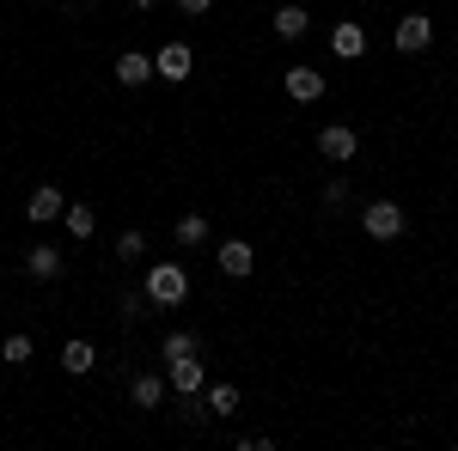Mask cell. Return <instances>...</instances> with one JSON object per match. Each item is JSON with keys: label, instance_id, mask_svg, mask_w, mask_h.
Instances as JSON below:
<instances>
[{"label": "cell", "instance_id": "7c38bea8", "mask_svg": "<svg viewBox=\"0 0 458 451\" xmlns=\"http://www.w3.org/2000/svg\"><path fill=\"white\" fill-rule=\"evenodd\" d=\"M92 366H98V347L86 342V336H73V342L62 347V372H73V379H86Z\"/></svg>", "mask_w": 458, "mask_h": 451}, {"label": "cell", "instance_id": "4fadbf2b", "mask_svg": "<svg viewBox=\"0 0 458 451\" xmlns=\"http://www.w3.org/2000/svg\"><path fill=\"white\" fill-rule=\"evenodd\" d=\"M25 269H31L37 280H55L62 269H68V263H62V250H55V244H31V256H25Z\"/></svg>", "mask_w": 458, "mask_h": 451}, {"label": "cell", "instance_id": "ffe728a7", "mask_svg": "<svg viewBox=\"0 0 458 451\" xmlns=\"http://www.w3.org/2000/svg\"><path fill=\"white\" fill-rule=\"evenodd\" d=\"M159 354H165V360H183V354H196V336H183V330H172V336L159 342Z\"/></svg>", "mask_w": 458, "mask_h": 451}, {"label": "cell", "instance_id": "2e32d148", "mask_svg": "<svg viewBox=\"0 0 458 451\" xmlns=\"http://www.w3.org/2000/svg\"><path fill=\"white\" fill-rule=\"evenodd\" d=\"M172 238L183 244V250H196V244H208V213H183L172 226Z\"/></svg>", "mask_w": 458, "mask_h": 451}, {"label": "cell", "instance_id": "d6986e66", "mask_svg": "<svg viewBox=\"0 0 458 451\" xmlns=\"http://www.w3.org/2000/svg\"><path fill=\"white\" fill-rule=\"evenodd\" d=\"M31 354H37V342L25 336V330H19V336H6V347H0V360H6V366H25Z\"/></svg>", "mask_w": 458, "mask_h": 451}, {"label": "cell", "instance_id": "52a82bcc", "mask_svg": "<svg viewBox=\"0 0 458 451\" xmlns=\"http://www.w3.org/2000/svg\"><path fill=\"white\" fill-rule=\"evenodd\" d=\"M62 213H68V196H62L55 183H43L31 202H25V220H31V226H55Z\"/></svg>", "mask_w": 458, "mask_h": 451}, {"label": "cell", "instance_id": "8992f818", "mask_svg": "<svg viewBox=\"0 0 458 451\" xmlns=\"http://www.w3.org/2000/svg\"><path fill=\"white\" fill-rule=\"evenodd\" d=\"M165 384L183 390V397H202V384H208V366L196 360V354H183V360H165Z\"/></svg>", "mask_w": 458, "mask_h": 451}, {"label": "cell", "instance_id": "30bf717a", "mask_svg": "<svg viewBox=\"0 0 458 451\" xmlns=\"http://www.w3.org/2000/svg\"><path fill=\"white\" fill-rule=\"evenodd\" d=\"M110 73H116V86H147V79H153V62H147L141 49H123V55L110 62Z\"/></svg>", "mask_w": 458, "mask_h": 451}, {"label": "cell", "instance_id": "9c48e42d", "mask_svg": "<svg viewBox=\"0 0 458 451\" xmlns=\"http://www.w3.org/2000/svg\"><path fill=\"white\" fill-rule=\"evenodd\" d=\"M287 98H293V104H318V98H324V73L318 68H287Z\"/></svg>", "mask_w": 458, "mask_h": 451}, {"label": "cell", "instance_id": "5bb4252c", "mask_svg": "<svg viewBox=\"0 0 458 451\" xmlns=\"http://www.w3.org/2000/svg\"><path fill=\"white\" fill-rule=\"evenodd\" d=\"M269 25H276V37H287V43H293V37L312 31V13H306V6H276V19H269Z\"/></svg>", "mask_w": 458, "mask_h": 451}, {"label": "cell", "instance_id": "ba28073f", "mask_svg": "<svg viewBox=\"0 0 458 451\" xmlns=\"http://www.w3.org/2000/svg\"><path fill=\"white\" fill-rule=\"evenodd\" d=\"M214 263H220V275H233V280H245L250 269H257V250H250L245 238H226L220 244V256H214Z\"/></svg>", "mask_w": 458, "mask_h": 451}, {"label": "cell", "instance_id": "8fae6325", "mask_svg": "<svg viewBox=\"0 0 458 451\" xmlns=\"http://www.w3.org/2000/svg\"><path fill=\"white\" fill-rule=\"evenodd\" d=\"M330 49H336L343 62H360V55H367V31H360L354 19H343V25L330 31Z\"/></svg>", "mask_w": 458, "mask_h": 451}, {"label": "cell", "instance_id": "44dd1931", "mask_svg": "<svg viewBox=\"0 0 458 451\" xmlns=\"http://www.w3.org/2000/svg\"><path fill=\"white\" fill-rule=\"evenodd\" d=\"M141 250H147L141 232H123V238H116V256H123V263H141Z\"/></svg>", "mask_w": 458, "mask_h": 451}, {"label": "cell", "instance_id": "277c9868", "mask_svg": "<svg viewBox=\"0 0 458 451\" xmlns=\"http://www.w3.org/2000/svg\"><path fill=\"white\" fill-rule=\"evenodd\" d=\"M153 73L172 79V86H183V79L196 73V49H190V43H165V49L153 55Z\"/></svg>", "mask_w": 458, "mask_h": 451}, {"label": "cell", "instance_id": "6da1fadb", "mask_svg": "<svg viewBox=\"0 0 458 451\" xmlns=\"http://www.w3.org/2000/svg\"><path fill=\"white\" fill-rule=\"evenodd\" d=\"M147 299L165 305V312L183 305V299H190V275H183V263H153V269H147Z\"/></svg>", "mask_w": 458, "mask_h": 451}, {"label": "cell", "instance_id": "3957f363", "mask_svg": "<svg viewBox=\"0 0 458 451\" xmlns=\"http://www.w3.org/2000/svg\"><path fill=\"white\" fill-rule=\"evenodd\" d=\"M318 153H324L330 165H349L354 153H360V135H354L349 122H330V129H318Z\"/></svg>", "mask_w": 458, "mask_h": 451}, {"label": "cell", "instance_id": "7a4b0ae2", "mask_svg": "<svg viewBox=\"0 0 458 451\" xmlns=\"http://www.w3.org/2000/svg\"><path fill=\"white\" fill-rule=\"evenodd\" d=\"M428 43H434V19H428V13H403L397 31H391V49H397V55H422Z\"/></svg>", "mask_w": 458, "mask_h": 451}, {"label": "cell", "instance_id": "603a6c76", "mask_svg": "<svg viewBox=\"0 0 458 451\" xmlns=\"http://www.w3.org/2000/svg\"><path fill=\"white\" fill-rule=\"evenodd\" d=\"M208 6H214V0H177V13H190V19H202Z\"/></svg>", "mask_w": 458, "mask_h": 451}, {"label": "cell", "instance_id": "7402d4cb", "mask_svg": "<svg viewBox=\"0 0 458 451\" xmlns=\"http://www.w3.org/2000/svg\"><path fill=\"white\" fill-rule=\"evenodd\" d=\"M324 202H330V208L349 202V177H330V183H324Z\"/></svg>", "mask_w": 458, "mask_h": 451}, {"label": "cell", "instance_id": "9a60e30c", "mask_svg": "<svg viewBox=\"0 0 458 451\" xmlns=\"http://www.w3.org/2000/svg\"><path fill=\"white\" fill-rule=\"evenodd\" d=\"M62 226H68V238H92L98 232V208H86V202H68V213H62Z\"/></svg>", "mask_w": 458, "mask_h": 451}, {"label": "cell", "instance_id": "cb8c5ba5", "mask_svg": "<svg viewBox=\"0 0 458 451\" xmlns=\"http://www.w3.org/2000/svg\"><path fill=\"white\" fill-rule=\"evenodd\" d=\"M135 6H141V13H153V6H159V0H135Z\"/></svg>", "mask_w": 458, "mask_h": 451}, {"label": "cell", "instance_id": "5b68a950", "mask_svg": "<svg viewBox=\"0 0 458 451\" xmlns=\"http://www.w3.org/2000/svg\"><path fill=\"white\" fill-rule=\"evenodd\" d=\"M360 226H367V238L391 244L397 232H403V208H397V202H367V213H360Z\"/></svg>", "mask_w": 458, "mask_h": 451}, {"label": "cell", "instance_id": "ac0fdd59", "mask_svg": "<svg viewBox=\"0 0 458 451\" xmlns=\"http://www.w3.org/2000/svg\"><path fill=\"white\" fill-rule=\"evenodd\" d=\"M202 409H208V415H233V409H239V384H208Z\"/></svg>", "mask_w": 458, "mask_h": 451}, {"label": "cell", "instance_id": "e0dca14e", "mask_svg": "<svg viewBox=\"0 0 458 451\" xmlns=\"http://www.w3.org/2000/svg\"><path fill=\"white\" fill-rule=\"evenodd\" d=\"M129 397H135V409H159V403H165V379L141 372V379L129 384Z\"/></svg>", "mask_w": 458, "mask_h": 451}]
</instances>
